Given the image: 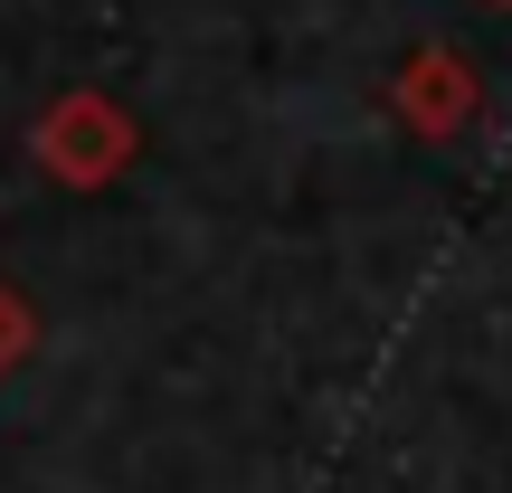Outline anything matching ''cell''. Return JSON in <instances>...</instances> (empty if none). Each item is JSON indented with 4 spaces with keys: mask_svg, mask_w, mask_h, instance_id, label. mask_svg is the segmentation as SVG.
<instances>
[{
    "mask_svg": "<svg viewBox=\"0 0 512 493\" xmlns=\"http://www.w3.org/2000/svg\"><path fill=\"white\" fill-rule=\"evenodd\" d=\"M133 152H143L133 114L114 105V95H95V86L57 95V105L38 114V162H48V181H67V190H105V181H124Z\"/></svg>",
    "mask_w": 512,
    "mask_h": 493,
    "instance_id": "1",
    "label": "cell"
},
{
    "mask_svg": "<svg viewBox=\"0 0 512 493\" xmlns=\"http://www.w3.org/2000/svg\"><path fill=\"white\" fill-rule=\"evenodd\" d=\"M408 114H418V124H456V114H465L456 57H418V67H408Z\"/></svg>",
    "mask_w": 512,
    "mask_h": 493,
    "instance_id": "2",
    "label": "cell"
},
{
    "mask_svg": "<svg viewBox=\"0 0 512 493\" xmlns=\"http://www.w3.org/2000/svg\"><path fill=\"white\" fill-rule=\"evenodd\" d=\"M29 351H38V313H29V294H19V285H0V380H10Z\"/></svg>",
    "mask_w": 512,
    "mask_h": 493,
    "instance_id": "3",
    "label": "cell"
}]
</instances>
